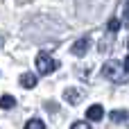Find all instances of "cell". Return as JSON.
Segmentation results:
<instances>
[{"label":"cell","instance_id":"obj_7","mask_svg":"<svg viewBox=\"0 0 129 129\" xmlns=\"http://www.w3.org/2000/svg\"><path fill=\"white\" fill-rule=\"evenodd\" d=\"M14 104H16L14 95H2L0 98V109H14Z\"/></svg>","mask_w":129,"mask_h":129},{"label":"cell","instance_id":"obj_5","mask_svg":"<svg viewBox=\"0 0 129 129\" xmlns=\"http://www.w3.org/2000/svg\"><path fill=\"white\" fill-rule=\"evenodd\" d=\"M36 84H39L36 75H32V73H23V75H20V86H23V88H34Z\"/></svg>","mask_w":129,"mask_h":129},{"label":"cell","instance_id":"obj_11","mask_svg":"<svg viewBox=\"0 0 129 129\" xmlns=\"http://www.w3.org/2000/svg\"><path fill=\"white\" fill-rule=\"evenodd\" d=\"M70 129H91V127H88V122H73Z\"/></svg>","mask_w":129,"mask_h":129},{"label":"cell","instance_id":"obj_14","mask_svg":"<svg viewBox=\"0 0 129 129\" xmlns=\"http://www.w3.org/2000/svg\"><path fill=\"white\" fill-rule=\"evenodd\" d=\"M127 48H129V41H127Z\"/></svg>","mask_w":129,"mask_h":129},{"label":"cell","instance_id":"obj_8","mask_svg":"<svg viewBox=\"0 0 129 129\" xmlns=\"http://www.w3.org/2000/svg\"><path fill=\"white\" fill-rule=\"evenodd\" d=\"M127 118H129V113H127V111H122V109H120V111H118V109L111 111V120H113V122H125Z\"/></svg>","mask_w":129,"mask_h":129},{"label":"cell","instance_id":"obj_12","mask_svg":"<svg viewBox=\"0 0 129 129\" xmlns=\"http://www.w3.org/2000/svg\"><path fill=\"white\" fill-rule=\"evenodd\" d=\"M125 27H129V2L125 5Z\"/></svg>","mask_w":129,"mask_h":129},{"label":"cell","instance_id":"obj_13","mask_svg":"<svg viewBox=\"0 0 129 129\" xmlns=\"http://www.w3.org/2000/svg\"><path fill=\"white\" fill-rule=\"evenodd\" d=\"M122 63H125V73H127V75H129V57H127V59H125V61H122Z\"/></svg>","mask_w":129,"mask_h":129},{"label":"cell","instance_id":"obj_10","mask_svg":"<svg viewBox=\"0 0 129 129\" xmlns=\"http://www.w3.org/2000/svg\"><path fill=\"white\" fill-rule=\"evenodd\" d=\"M120 25H122V23H120V18H111V20H109V32H118V29H120Z\"/></svg>","mask_w":129,"mask_h":129},{"label":"cell","instance_id":"obj_4","mask_svg":"<svg viewBox=\"0 0 129 129\" xmlns=\"http://www.w3.org/2000/svg\"><path fill=\"white\" fill-rule=\"evenodd\" d=\"M88 39H79V41H75V45H73V54L75 57H84L86 54V50H88Z\"/></svg>","mask_w":129,"mask_h":129},{"label":"cell","instance_id":"obj_2","mask_svg":"<svg viewBox=\"0 0 129 129\" xmlns=\"http://www.w3.org/2000/svg\"><path fill=\"white\" fill-rule=\"evenodd\" d=\"M102 75H104V77H111V79H116V82H125V79L120 77V70H118V61H109V63L102 68Z\"/></svg>","mask_w":129,"mask_h":129},{"label":"cell","instance_id":"obj_3","mask_svg":"<svg viewBox=\"0 0 129 129\" xmlns=\"http://www.w3.org/2000/svg\"><path fill=\"white\" fill-rule=\"evenodd\" d=\"M86 118L93 120V122H100V120L104 118V109H102V104H93V107H88V109H86Z\"/></svg>","mask_w":129,"mask_h":129},{"label":"cell","instance_id":"obj_1","mask_svg":"<svg viewBox=\"0 0 129 129\" xmlns=\"http://www.w3.org/2000/svg\"><path fill=\"white\" fill-rule=\"evenodd\" d=\"M59 68V61L52 57V54H48V52H39L36 54V70L41 73V75H50V73H54Z\"/></svg>","mask_w":129,"mask_h":129},{"label":"cell","instance_id":"obj_9","mask_svg":"<svg viewBox=\"0 0 129 129\" xmlns=\"http://www.w3.org/2000/svg\"><path fill=\"white\" fill-rule=\"evenodd\" d=\"M25 129H45V125H43V120H39V118H32V120H27Z\"/></svg>","mask_w":129,"mask_h":129},{"label":"cell","instance_id":"obj_6","mask_svg":"<svg viewBox=\"0 0 129 129\" xmlns=\"http://www.w3.org/2000/svg\"><path fill=\"white\" fill-rule=\"evenodd\" d=\"M63 98H66L68 104H77V102L82 100V91H77V88H66V91H63Z\"/></svg>","mask_w":129,"mask_h":129}]
</instances>
